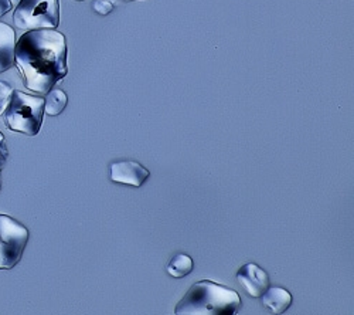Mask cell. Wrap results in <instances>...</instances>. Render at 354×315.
Wrapping results in <instances>:
<instances>
[{
    "label": "cell",
    "instance_id": "obj_1",
    "mask_svg": "<svg viewBox=\"0 0 354 315\" xmlns=\"http://www.w3.org/2000/svg\"><path fill=\"white\" fill-rule=\"evenodd\" d=\"M15 64L28 90L47 94L68 73L66 37L55 28L27 30L16 42Z\"/></svg>",
    "mask_w": 354,
    "mask_h": 315
},
{
    "label": "cell",
    "instance_id": "obj_2",
    "mask_svg": "<svg viewBox=\"0 0 354 315\" xmlns=\"http://www.w3.org/2000/svg\"><path fill=\"white\" fill-rule=\"evenodd\" d=\"M243 307L240 294L210 280L197 281L176 305L180 315H235Z\"/></svg>",
    "mask_w": 354,
    "mask_h": 315
},
{
    "label": "cell",
    "instance_id": "obj_3",
    "mask_svg": "<svg viewBox=\"0 0 354 315\" xmlns=\"http://www.w3.org/2000/svg\"><path fill=\"white\" fill-rule=\"evenodd\" d=\"M44 100L21 91H13L5 111L6 125L16 132L35 136L43 125Z\"/></svg>",
    "mask_w": 354,
    "mask_h": 315
},
{
    "label": "cell",
    "instance_id": "obj_4",
    "mask_svg": "<svg viewBox=\"0 0 354 315\" xmlns=\"http://www.w3.org/2000/svg\"><path fill=\"white\" fill-rule=\"evenodd\" d=\"M13 21L21 30L55 28L60 23V3L58 0H20Z\"/></svg>",
    "mask_w": 354,
    "mask_h": 315
},
{
    "label": "cell",
    "instance_id": "obj_5",
    "mask_svg": "<svg viewBox=\"0 0 354 315\" xmlns=\"http://www.w3.org/2000/svg\"><path fill=\"white\" fill-rule=\"evenodd\" d=\"M28 236L24 224L0 215V270L13 269L21 260Z\"/></svg>",
    "mask_w": 354,
    "mask_h": 315
},
{
    "label": "cell",
    "instance_id": "obj_6",
    "mask_svg": "<svg viewBox=\"0 0 354 315\" xmlns=\"http://www.w3.org/2000/svg\"><path fill=\"white\" fill-rule=\"evenodd\" d=\"M237 281L251 298H261L270 287V276L255 263H245L237 271Z\"/></svg>",
    "mask_w": 354,
    "mask_h": 315
},
{
    "label": "cell",
    "instance_id": "obj_7",
    "mask_svg": "<svg viewBox=\"0 0 354 315\" xmlns=\"http://www.w3.org/2000/svg\"><path fill=\"white\" fill-rule=\"evenodd\" d=\"M111 179L116 183H124L128 186L140 188L147 178L151 177V172L143 165L136 161H116L111 163Z\"/></svg>",
    "mask_w": 354,
    "mask_h": 315
},
{
    "label": "cell",
    "instance_id": "obj_8",
    "mask_svg": "<svg viewBox=\"0 0 354 315\" xmlns=\"http://www.w3.org/2000/svg\"><path fill=\"white\" fill-rule=\"evenodd\" d=\"M16 33L13 27L0 21V74L15 66Z\"/></svg>",
    "mask_w": 354,
    "mask_h": 315
},
{
    "label": "cell",
    "instance_id": "obj_9",
    "mask_svg": "<svg viewBox=\"0 0 354 315\" xmlns=\"http://www.w3.org/2000/svg\"><path fill=\"white\" fill-rule=\"evenodd\" d=\"M261 298L263 307L272 314H283L292 304V294L282 287H268Z\"/></svg>",
    "mask_w": 354,
    "mask_h": 315
},
{
    "label": "cell",
    "instance_id": "obj_10",
    "mask_svg": "<svg viewBox=\"0 0 354 315\" xmlns=\"http://www.w3.org/2000/svg\"><path fill=\"white\" fill-rule=\"evenodd\" d=\"M68 97L63 90L53 89L47 93V97L44 100V112H47L48 116H60V114L64 111L67 107Z\"/></svg>",
    "mask_w": 354,
    "mask_h": 315
},
{
    "label": "cell",
    "instance_id": "obj_11",
    "mask_svg": "<svg viewBox=\"0 0 354 315\" xmlns=\"http://www.w3.org/2000/svg\"><path fill=\"white\" fill-rule=\"evenodd\" d=\"M193 267H194V263L192 257L187 254L179 253L176 254L167 264V273L174 278H182L190 274L193 271Z\"/></svg>",
    "mask_w": 354,
    "mask_h": 315
},
{
    "label": "cell",
    "instance_id": "obj_12",
    "mask_svg": "<svg viewBox=\"0 0 354 315\" xmlns=\"http://www.w3.org/2000/svg\"><path fill=\"white\" fill-rule=\"evenodd\" d=\"M113 9L112 0H95L94 2V10L102 16L111 13Z\"/></svg>",
    "mask_w": 354,
    "mask_h": 315
},
{
    "label": "cell",
    "instance_id": "obj_13",
    "mask_svg": "<svg viewBox=\"0 0 354 315\" xmlns=\"http://www.w3.org/2000/svg\"><path fill=\"white\" fill-rule=\"evenodd\" d=\"M10 9H12L10 0H0V17H2L5 13H8Z\"/></svg>",
    "mask_w": 354,
    "mask_h": 315
},
{
    "label": "cell",
    "instance_id": "obj_14",
    "mask_svg": "<svg viewBox=\"0 0 354 315\" xmlns=\"http://www.w3.org/2000/svg\"><path fill=\"white\" fill-rule=\"evenodd\" d=\"M127 2H132V0H127Z\"/></svg>",
    "mask_w": 354,
    "mask_h": 315
},
{
    "label": "cell",
    "instance_id": "obj_15",
    "mask_svg": "<svg viewBox=\"0 0 354 315\" xmlns=\"http://www.w3.org/2000/svg\"><path fill=\"white\" fill-rule=\"evenodd\" d=\"M78 2H82V0H78Z\"/></svg>",
    "mask_w": 354,
    "mask_h": 315
}]
</instances>
